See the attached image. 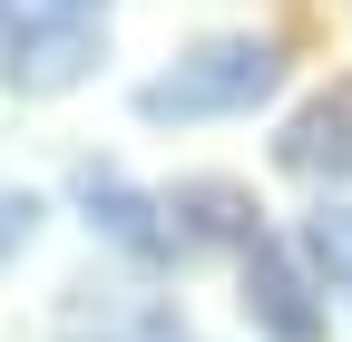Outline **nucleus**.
<instances>
[{
  "label": "nucleus",
  "instance_id": "6",
  "mask_svg": "<svg viewBox=\"0 0 352 342\" xmlns=\"http://www.w3.org/2000/svg\"><path fill=\"white\" fill-rule=\"evenodd\" d=\"M59 342H196V332L176 323L157 293H98V284H78L59 304Z\"/></svg>",
  "mask_w": 352,
  "mask_h": 342
},
{
  "label": "nucleus",
  "instance_id": "10",
  "mask_svg": "<svg viewBox=\"0 0 352 342\" xmlns=\"http://www.w3.org/2000/svg\"><path fill=\"white\" fill-rule=\"evenodd\" d=\"M59 10H98V0H59Z\"/></svg>",
  "mask_w": 352,
  "mask_h": 342
},
{
  "label": "nucleus",
  "instance_id": "4",
  "mask_svg": "<svg viewBox=\"0 0 352 342\" xmlns=\"http://www.w3.org/2000/svg\"><path fill=\"white\" fill-rule=\"evenodd\" d=\"M245 313L264 342H323V304H314V274L294 264L274 235L245 244Z\"/></svg>",
  "mask_w": 352,
  "mask_h": 342
},
{
  "label": "nucleus",
  "instance_id": "3",
  "mask_svg": "<svg viewBox=\"0 0 352 342\" xmlns=\"http://www.w3.org/2000/svg\"><path fill=\"white\" fill-rule=\"evenodd\" d=\"M157 216H166V244H176V264L186 254H245L264 225H254V196L235 186V176H186V186H166L157 196Z\"/></svg>",
  "mask_w": 352,
  "mask_h": 342
},
{
  "label": "nucleus",
  "instance_id": "9",
  "mask_svg": "<svg viewBox=\"0 0 352 342\" xmlns=\"http://www.w3.org/2000/svg\"><path fill=\"white\" fill-rule=\"evenodd\" d=\"M39 235V196H20V186H0V264Z\"/></svg>",
  "mask_w": 352,
  "mask_h": 342
},
{
  "label": "nucleus",
  "instance_id": "2",
  "mask_svg": "<svg viewBox=\"0 0 352 342\" xmlns=\"http://www.w3.org/2000/svg\"><path fill=\"white\" fill-rule=\"evenodd\" d=\"M0 39H10L0 78H10L20 98H59V89H78V78L98 69V30H88V10H59V20H10Z\"/></svg>",
  "mask_w": 352,
  "mask_h": 342
},
{
  "label": "nucleus",
  "instance_id": "11",
  "mask_svg": "<svg viewBox=\"0 0 352 342\" xmlns=\"http://www.w3.org/2000/svg\"><path fill=\"white\" fill-rule=\"evenodd\" d=\"M0 30H10V0H0Z\"/></svg>",
  "mask_w": 352,
  "mask_h": 342
},
{
  "label": "nucleus",
  "instance_id": "5",
  "mask_svg": "<svg viewBox=\"0 0 352 342\" xmlns=\"http://www.w3.org/2000/svg\"><path fill=\"white\" fill-rule=\"evenodd\" d=\"M78 205H88V225H98L118 254H138V264H176L157 196H147V186H127L118 166H78Z\"/></svg>",
  "mask_w": 352,
  "mask_h": 342
},
{
  "label": "nucleus",
  "instance_id": "7",
  "mask_svg": "<svg viewBox=\"0 0 352 342\" xmlns=\"http://www.w3.org/2000/svg\"><path fill=\"white\" fill-rule=\"evenodd\" d=\"M274 166H284V176H303V186L352 176V98H314V108L274 137Z\"/></svg>",
  "mask_w": 352,
  "mask_h": 342
},
{
  "label": "nucleus",
  "instance_id": "8",
  "mask_svg": "<svg viewBox=\"0 0 352 342\" xmlns=\"http://www.w3.org/2000/svg\"><path fill=\"white\" fill-rule=\"evenodd\" d=\"M303 264H314L333 293H352V205H323V216H303Z\"/></svg>",
  "mask_w": 352,
  "mask_h": 342
},
{
  "label": "nucleus",
  "instance_id": "1",
  "mask_svg": "<svg viewBox=\"0 0 352 342\" xmlns=\"http://www.w3.org/2000/svg\"><path fill=\"white\" fill-rule=\"evenodd\" d=\"M284 89V49L274 39H206V49H186L166 78H147L138 89V117L147 127H196V117H245Z\"/></svg>",
  "mask_w": 352,
  "mask_h": 342
}]
</instances>
